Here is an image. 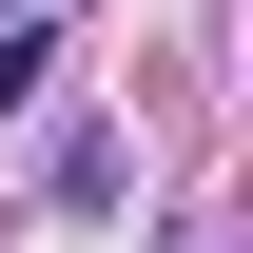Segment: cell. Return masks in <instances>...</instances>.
Wrapping results in <instances>:
<instances>
[{
	"instance_id": "6da1fadb",
	"label": "cell",
	"mask_w": 253,
	"mask_h": 253,
	"mask_svg": "<svg viewBox=\"0 0 253 253\" xmlns=\"http://www.w3.org/2000/svg\"><path fill=\"white\" fill-rule=\"evenodd\" d=\"M59 195H78V214H117V195H136V136H117V117H78V136H59Z\"/></svg>"
},
{
	"instance_id": "7a4b0ae2",
	"label": "cell",
	"mask_w": 253,
	"mask_h": 253,
	"mask_svg": "<svg viewBox=\"0 0 253 253\" xmlns=\"http://www.w3.org/2000/svg\"><path fill=\"white\" fill-rule=\"evenodd\" d=\"M39 97H59V39H39V20H0V117H39Z\"/></svg>"
},
{
	"instance_id": "3957f363",
	"label": "cell",
	"mask_w": 253,
	"mask_h": 253,
	"mask_svg": "<svg viewBox=\"0 0 253 253\" xmlns=\"http://www.w3.org/2000/svg\"><path fill=\"white\" fill-rule=\"evenodd\" d=\"M0 20H20V0H0Z\"/></svg>"
}]
</instances>
